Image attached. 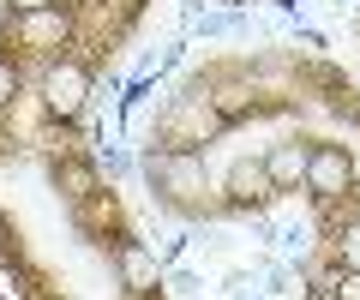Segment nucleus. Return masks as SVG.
Returning a JSON list of instances; mask_svg holds the SVG:
<instances>
[{
  "label": "nucleus",
  "mask_w": 360,
  "mask_h": 300,
  "mask_svg": "<svg viewBox=\"0 0 360 300\" xmlns=\"http://www.w3.org/2000/svg\"><path fill=\"white\" fill-rule=\"evenodd\" d=\"M139 174L174 222L307 210L312 270H360V84L300 42L205 54L174 79L139 144Z\"/></svg>",
  "instance_id": "nucleus-1"
},
{
  "label": "nucleus",
  "mask_w": 360,
  "mask_h": 300,
  "mask_svg": "<svg viewBox=\"0 0 360 300\" xmlns=\"http://www.w3.org/2000/svg\"><path fill=\"white\" fill-rule=\"evenodd\" d=\"M30 169L60 204L66 240L42 235L25 204L0 198V282L13 300H168L162 264L132 204L108 181L90 132L42 150Z\"/></svg>",
  "instance_id": "nucleus-2"
},
{
  "label": "nucleus",
  "mask_w": 360,
  "mask_h": 300,
  "mask_svg": "<svg viewBox=\"0 0 360 300\" xmlns=\"http://www.w3.org/2000/svg\"><path fill=\"white\" fill-rule=\"evenodd\" d=\"M156 0H0V169L78 138Z\"/></svg>",
  "instance_id": "nucleus-3"
},
{
  "label": "nucleus",
  "mask_w": 360,
  "mask_h": 300,
  "mask_svg": "<svg viewBox=\"0 0 360 300\" xmlns=\"http://www.w3.org/2000/svg\"><path fill=\"white\" fill-rule=\"evenodd\" d=\"M217 6H258V0H217Z\"/></svg>",
  "instance_id": "nucleus-4"
},
{
  "label": "nucleus",
  "mask_w": 360,
  "mask_h": 300,
  "mask_svg": "<svg viewBox=\"0 0 360 300\" xmlns=\"http://www.w3.org/2000/svg\"><path fill=\"white\" fill-rule=\"evenodd\" d=\"M0 300H13V294H6V282H0Z\"/></svg>",
  "instance_id": "nucleus-5"
},
{
  "label": "nucleus",
  "mask_w": 360,
  "mask_h": 300,
  "mask_svg": "<svg viewBox=\"0 0 360 300\" xmlns=\"http://www.w3.org/2000/svg\"><path fill=\"white\" fill-rule=\"evenodd\" d=\"M354 37H360V18H354Z\"/></svg>",
  "instance_id": "nucleus-6"
}]
</instances>
